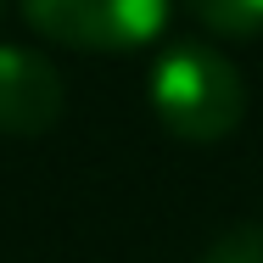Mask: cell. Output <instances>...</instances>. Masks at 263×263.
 Wrapping results in <instances>:
<instances>
[{
    "instance_id": "obj_4",
    "label": "cell",
    "mask_w": 263,
    "mask_h": 263,
    "mask_svg": "<svg viewBox=\"0 0 263 263\" xmlns=\"http://www.w3.org/2000/svg\"><path fill=\"white\" fill-rule=\"evenodd\" d=\"M208 34H224V40H247V34H263V0H179Z\"/></svg>"
},
{
    "instance_id": "obj_2",
    "label": "cell",
    "mask_w": 263,
    "mask_h": 263,
    "mask_svg": "<svg viewBox=\"0 0 263 263\" xmlns=\"http://www.w3.org/2000/svg\"><path fill=\"white\" fill-rule=\"evenodd\" d=\"M174 0H23L34 34L73 51H140L168 28Z\"/></svg>"
},
{
    "instance_id": "obj_3",
    "label": "cell",
    "mask_w": 263,
    "mask_h": 263,
    "mask_svg": "<svg viewBox=\"0 0 263 263\" xmlns=\"http://www.w3.org/2000/svg\"><path fill=\"white\" fill-rule=\"evenodd\" d=\"M62 118V73L28 45H0V135H45Z\"/></svg>"
},
{
    "instance_id": "obj_1",
    "label": "cell",
    "mask_w": 263,
    "mask_h": 263,
    "mask_svg": "<svg viewBox=\"0 0 263 263\" xmlns=\"http://www.w3.org/2000/svg\"><path fill=\"white\" fill-rule=\"evenodd\" d=\"M152 112L168 135H179L191 146H213V140L235 135V123L247 112V84L224 51H213L202 40H179L152 67Z\"/></svg>"
},
{
    "instance_id": "obj_5",
    "label": "cell",
    "mask_w": 263,
    "mask_h": 263,
    "mask_svg": "<svg viewBox=\"0 0 263 263\" xmlns=\"http://www.w3.org/2000/svg\"><path fill=\"white\" fill-rule=\"evenodd\" d=\"M202 263H263V230L258 224H235L230 235L213 241V252Z\"/></svg>"
}]
</instances>
